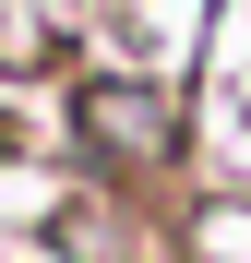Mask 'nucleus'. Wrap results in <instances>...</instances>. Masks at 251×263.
Masks as SVG:
<instances>
[{"label": "nucleus", "mask_w": 251, "mask_h": 263, "mask_svg": "<svg viewBox=\"0 0 251 263\" xmlns=\"http://www.w3.org/2000/svg\"><path fill=\"white\" fill-rule=\"evenodd\" d=\"M72 132H84L108 167H167V156H180V96L108 72V84H84V96H72Z\"/></svg>", "instance_id": "f257e3e1"}]
</instances>
